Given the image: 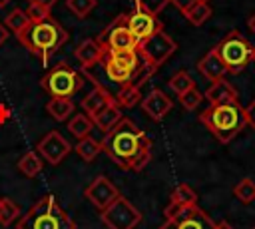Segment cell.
<instances>
[{"mask_svg": "<svg viewBox=\"0 0 255 229\" xmlns=\"http://www.w3.org/2000/svg\"><path fill=\"white\" fill-rule=\"evenodd\" d=\"M100 143L102 151L122 169L141 171L149 163L151 141L129 117H122L120 123L112 127Z\"/></svg>", "mask_w": 255, "mask_h": 229, "instance_id": "cell-1", "label": "cell"}, {"mask_svg": "<svg viewBox=\"0 0 255 229\" xmlns=\"http://www.w3.org/2000/svg\"><path fill=\"white\" fill-rule=\"evenodd\" d=\"M199 121L221 143H229L247 125V121H245V110L241 108L239 100L223 102V104H209L199 114Z\"/></svg>", "mask_w": 255, "mask_h": 229, "instance_id": "cell-2", "label": "cell"}, {"mask_svg": "<svg viewBox=\"0 0 255 229\" xmlns=\"http://www.w3.org/2000/svg\"><path fill=\"white\" fill-rule=\"evenodd\" d=\"M16 38L20 40V44H24L26 50L40 56L42 62L46 64L50 56L64 46V42L68 40V32L58 20L48 16L42 22H30V26Z\"/></svg>", "mask_w": 255, "mask_h": 229, "instance_id": "cell-3", "label": "cell"}, {"mask_svg": "<svg viewBox=\"0 0 255 229\" xmlns=\"http://www.w3.org/2000/svg\"><path fill=\"white\" fill-rule=\"evenodd\" d=\"M16 229H76V223L54 195H44L18 219Z\"/></svg>", "mask_w": 255, "mask_h": 229, "instance_id": "cell-4", "label": "cell"}, {"mask_svg": "<svg viewBox=\"0 0 255 229\" xmlns=\"http://www.w3.org/2000/svg\"><path fill=\"white\" fill-rule=\"evenodd\" d=\"M215 52L225 64L227 74H239L253 60V46L241 36L239 30L227 32L221 38V42L215 46Z\"/></svg>", "mask_w": 255, "mask_h": 229, "instance_id": "cell-5", "label": "cell"}, {"mask_svg": "<svg viewBox=\"0 0 255 229\" xmlns=\"http://www.w3.org/2000/svg\"><path fill=\"white\" fill-rule=\"evenodd\" d=\"M165 223L159 229H215L213 219L197 205L171 203L163 209Z\"/></svg>", "mask_w": 255, "mask_h": 229, "instance_id": "cell-6", "label": "cell"}, {"mask_svg": "<svg viewBox=\"0 0 255 229\" xmlns=\"http://www.w3.org/2000/svg\"><path fill=\"white\" fill-rule=\"evenodd\" d=\"M40 84L52 98H72L82 90L84 80L80 72H76L68 64H58L42 78Z\"/></svg>", "mask_w": 255, "mask_h": 229, "instance_id": "cell-7", "label": "cell"}, {"mask_svg": "<svg viewBox=\"0 0 255 229\" xmlns=\"http://www.w3.org/2000/svg\"><path fill=\"white\" fill-rule=\"evenodd\" d=\"M100 217L108 229H133L141 221V213L137 211V207L131 205L124 195H120L104 211H100Z\"/></svg>", "mask_w": 255, "mask_h": 229, "instance_id": "cell-8", "label": "cell"}, {"mask_svg": "<svg viewBox=\"0 0 255 229\" xmlns=\"http://www.w3.org/2000/svg\"><path fill=\"white\" fill-rule=\"evenodd\" d=\"M100 44L106 50L112 52H129V50H137V40L133 38V34L128 28V14H120L100 36H98Z\"/></svg>", "mask_w": 255, "mask_h": 229, "instance_id": "cell-9", "label": "cell"}, {"mask_svg": "<svg viewBox=\"0 0 255 229\" xmlns=\"http://www.w3.org/2000/svg\"><path fill=\"white\" fill-rule=\"evenodd\" d=\"M175 50H177V44H175L163 30L155 32L153 36H149V38H145L143 42L137 44V54H139L141 58H145L147 62H151L153 66H157V68H159Z\"/></svg>", "mask_w": 255, "mask_h": 229, "instance_id": "cell-10", "label": "cell"}, {"mask_svg": "<svg viewBox=\"0 0 255 229\" xmlns=\"http://www.w3.org/2000/svg\"><path fill=\"white\" fill-rule=\"evenodd\" d=\"M36 151L40 153V157L44 161H48L50 165H58L70 151H72V145L70 141L56 129L48 131L36 145Z\"/></svg>", "mask_w": 255, "mask_h": 229, "instance_id": "cell-11", "label": "cell"}, {"mask_svg": "<svg viewBox=\"0 0 255 229\" xmlns=\"http://www.w3.org/2000/svg\"><path fill=\"white\" fill-rule=\"evenodd\" d=\"M86 199L98 209V211H104L112 201H116L120 197V191L118 187L112 183V179H108L106 175H98L84 191Z\"/></svg>", "mask_w": 255, "mask_h": 229, "instance_id": "cell-12", "label": "cell"}, {"mask_svg": "<svg viewBox=\"0 0 255 229\" xmlns=\"http://www.w3.org/2000/svg\"><path fill=\"white\" fill-rule=\"evenodd\" d=\"M128 28L133 34V38L139 42H143L145 38L153 36L155 32L163 30V24L157 20V16L143 12V10H133L131 14H128Z\"/></svg>", "mask_w": 255, "mask_h": 229, "instance_id": "cell-13", "label": "cell"}, {"mask_svg": "<svg viewBox=\"0 0 255 229\" xmlns=\"http://www.w3.org/2000/svg\"><path fill=\"white\" fill-rule=\"evenodd\" d=\"M173 102L161 92V90H151L143 100H141V110L145 112V115H149L151 119L159 121L169 110H171Z\"/></svg>", "mask_w": 255, "mask_h": 229, "instance_id": "cell-14", "label": "cell"}, {"mask_svg": "<svg viewBox=\"0 0 255 229\" xmlns=\"http://www.w3.org/2000/svg\"><path fill=\"white\" fill-rule=\"evenodd\" d=\"M76 60L82 64V70L84 68H92V66H96V64H100L102 60H104V56H106V48L100 44V40L96 38H88V40H84L78 48H76Z\"/></svg>", "mask_w": 255, "mask_h": 229, "instance_id": "cell-15", "label": "cell"}, {"mask_svg": "<svg viewBox=\"0 0 255 229\" xmlns=\"http://www.w3.org/2000/svg\"><path fill=\"white\" fill-rule=\"evenodd\" d=\"M112 104H116L114 94H110L108 90H104L100 86H94V90L82 100V110L86 112V115H90L94 119L104 108H108Z\"/></svg>", "mask_w": 255, "mask_h": 229, "instance_id": "cell-16", "label": "cell"}, {"mask_svg": "<svg viewBox=\"0 0 255 229\" xmlns=\"http://www.w3.org/2000/svg\"><path fill=\"white\" fill-rule=\"evenodd\" d=\"M197 70H199L201 76L207 78L209 82L221 80V78H225V74H227V68H225V64L221 62V58H219V54L215 52V48H211V50L197 62Z\"/></svg>", "mask_w": 255, "mask_h": 229, "instance_id": "cell-17", "label": "cell"}, {"mask_svg": "<svg viewBox=\"0 0 255 229\" xmlns=\"http://www.w3.org/2000/svg\"><path fill=\"white\" fill-rule=\"evenodd\" d=\"M205 100L209 104H223V102L239 100V94L233 88V84H229L225 78H221V80L211 82V86L205 90Z\"/></svg>", "mask_w": 255, "mask_h": 229, "instance_id": "cell-18", "label": "cell"}, {"mask_svg": "<svg viewBox=\"0 0 255 229\" xmlns=\"http://www.w3.org/2000/svg\"><path fill=\"white\" fill-rule=\"evenodd\" d=\"M122 117H124V115H122L120 106H118V104H112V106L104 108V110L94 117V125H96L100 131L108 133L112 127H116V125L120 123V119H122Z\"/></svg>", "mask_w": 255, "mask_h": 229, "instance_id": "cell-19", "label": "cell"}, {"mask_svg": "<svg viewBox=\"0 0 255 229\" xmlns=\"http://www.w3.org/2000/svg\"><path fill=\"white\" fill-rule=\"evenodd\" d=\"M46 112L56 121H66L74 114V102L70 98H50L46 104Z\"/></svg>", "mask_w": 255, "mask_h": 229, "instance_id": "cell-20", "label": "cell"}, {"mask_svg": "<svg viewBox=\"0 0 255 229\" xmlns=\"http://www.w3.org/2000/svg\"><path fill=\"white\" fill-rule=\"evenodd\" d=\"M114 100L120 108H133L135 104L141 102V92H139V88H135L131 84H124L116 90Z\"/></svg>", "mask_w": 255, "mask_h": 229, "instance_id": "cell-21", "label": "cell"}, {"mask_svg": "<svg viewBox=\"0 0 255 229\" xmlns=\"http://www.w3.org/2000/svg\"><path fill=\"white\" fill-rule=\"evenodd\" d=\"M74 151L78 153V157L80 159H84V161H94L100 153H102V143L100 141H96L94 137H90V135H86V137H82V139H78V143L74 145Z\"/></svg>", "mask_w": 255, "mask_h": 229, "instance_id": "cell-22", "label": "cell"}, {"mask_svg": "<svg viewBox=\"0 0 255 229\" xmlns=\"http://www.w3.org/2000/svg\"><path fill=\"white\" fill-rule=\"evenodd\" d=\"M42 165H44V159L40 157L38 151H26L20 161H18V169L26 175V177H36L40 171H42Z\"/></svg>", "mask_w": 255, "mask_h": 229, "instance_id": "cell-23", "label": "cell"}, {"mask_svg": "<svg viewBox=\"0 0 255 229\" xmlns=\"http://www.w3.org/2000/svg\"><path fill=\"white\" fill-rule=\"evenodd\" d=\"M94 129V119L86 114H78L74 115L70 121H68V131L76 137V139H82L86 135H90V131Z\"/></svg>", "mask_w": 255, "mask_h": 229, "instance_id": "cell-24", "label": "cell"}, {"mask_svg": "<svg viewBox=\"0 0 255 229\" xmlns=\"http://www.w3.org/2000/svg\"><path fill=\"white\" fill-rule=\"evenodd\" d=\"M183 16L189 20V24L201 26V24H205V22L209 20V16H211V6H209V2H197V4H193L191 8H187V10L183 12Z\"/></svg>", "mask_w": 255, "mask_h": 229, "instance_id": "cell-25", "label": "cell"}, {"mask_svg": "<svg viewBox=\"0 0 255 229\" xmlns=\"http://www.w3.org/2000/svg\"><path fill=\"white\" fill-rule=\"evenodd\" d=\"M4 24H6V28L12 32V34H22L28 26H30V20H28V16H26V12L24 10H20V8H16V10H12L6 18H4Z\"/></svg>", "mask_w": 255, "mask_h": 229, "instance_id": "cell-26", "label": "cell"}, {"mask_svg": "<svg viewBox=\"0 0 255 229\" xmlns=\"http://www.w3.org/2000/svg\"><path fill=\"white\" fill-rule=\"evenodd\" d=\"M18 215H20V207L10 197H0V225L2 227L12 225Z\"/></svg>", "mask_w": 255, "mask_h": 229, "instance_id": "cell-27", "label": "cell"}, {"mask_svg": "<svg viewBox=\"0 0 255 229\" xmlns=\"http://www.w3.org/2000/svg\"><path fill=\"white\" fill-rule=\"evenodd\" d=\"M141 58V56H139ZM157 70V66H153L151 62H147L145 58H141L139 60V66H137V70L133 72V76H131V80H129V84L131 86H135V88H141L151 76H153V72Z\"/></svg>", "mask_w": 255, "mask_h": 229, "instance_id": "cell-28", "label": "cell"}, {"mask_svg": "<svg viewBox=\"0 0 255 229\" xmlns=\"http://www.w3.org/2000/svg\"><path fill=\"white\" fill-rule=\"evenodd\" d=\"M171 203H177V205H197V193L187 183H179L171 191Z\"/></svg>", "mask_w": 255, "mask_h": 229, "instance_id": "cell-29", "label": "cell"}, {"mask_svg": "<svg viewBox=\"0 0 255 229\" xmlns=\"http://www.w3.org/2000/svg\"><path fill=\"white\" fill-rule=\"evenodd\" d=\"M233 195L241 201V203H253L255 201V181L249 177H243L235 187H233Z\"/></svg>", "mask_w": 255, "mask_h": 229, "instance_id": "cell-30", "label": "cell"}, {"mask_svg": "<svg viewBox=\"0 0 255 229\" xmlns=\"http://www.w3.org/2000/svg\"><path fill=\"white\" fill-rule=\"evenodd\" d=\"M169 88H171L177 96H181L183 92L195 88V82H193V78H191L187 72L181 70V72H177L175 76H171V80H169Z\"/></svg>", "mask_w": 255, "mask_h": 229, "instance_id": "cell-31", "label": "cell"}, {"mask_svg": "<svg viewBox=\"0 0 255 229\" xmlns=\"http://www.w3.org/2000/svg\"><path fill=\"white\" fill-rule=\"evenodd\" d=\"M96 0H66V6L78 16V18H86L94 8H96Z\"/></svg>", "mask_w": 255, "mask_h": 229, "instance_id": "cell-32", "label": "cell"}, {"mask_svg": "<svg viewBox=\"0 0 255 229\" xmlns=\"http://www.w3.org/2000/svg\"><path fill=\"white\" fill-rule=\"evenodd\" d=\"M167 4H169V0H133L135 10H143V12H149L153 16H157Z\"/></svg>", "mask_w": 255, "mask_h": 229, "instance_id": "cell-33", "label": "cell"}, {"mask_svg": "<svg viewBox=\"0 0 255 229\" xmlns=\"http://www.w3.org/2000/svg\"><path fill=\"white\" fill-rule=\"evenodd\" d=\"M179 102H181V106L185 108V110H195L201 102H203V94L197 90V88H191V90H187V92H183L181 96H179Z\"/></svg>", "mask_w": 255, "mask_h": 229, "instance_id": "cell-34", "label": "cell"}, {"mask_svg": "<svg viewBox=\"0 0 255 229\" xmlns=\"http://www.w3.org/2000/svg\"><path fill=\"white\" fill-rule=\"evenodd\" d=\"M24 12H26L30 22H42V20H46L50 16V8H44L40 4H28V8Z\"/></svg>", "mask_w": 255, "mask_h": 229, "instance_id": "cell-35", "label": "cell"}, {"mask_svg": "<svg viewBox=\"0 0 255 229\" xmlns=\"http://www.w3.org/2000/svg\"><path fill=\"white\" fill-rule=\"evenodd\" d=\"M197 2H209V0H169V4H173L177 10H181V14H183L187 8H191L193 4H197Z\"/></svg>", "mask_w": 255, "mask_h": 229, "instance_id": "cell-36", "label": "cell"}, {"mask_svg": "<svg viewBox=\"0 0 255 229\" xmlns=\"http://www.w3.org/2000/svg\"><path fill=\"white\" fill-rule=\"evenodd\" d=\"M243 110H245V121H247V125L255 127V100L247 108H243Z\"/></svg>", "mask_w": 255, "mask_h": 229, "instance_id": "cell-37", "label": "cell"}, {"mask_svg": "<svg viewBox=\"0 0 255 229\" xmlns=\"http://www.w3.org/2000/svg\"><path fill=\"white\" fill-rule=\"evenodd\" d=\"M56 2H58V0H28V4H40V6H44V8H52Z\"/></svg>", "mask_w": 255, "mask_h": 229, "instance_id": "cell-38", "label": "cell"}, {"mask_svg": "<svg viewBox=\"0 0 255 229\" xmlns=\"http://www.w3.org/2000/svg\"><path fill=\"white\" fill-rule=\"evenodd\" d=\"M6 38H8V30H6L4 24H0V46L6 42Z\"/></svg>", "mask_w": 255, "mask_h": 229, "instance_id": "cell-39", "label": "cell"}, {"mask_svg": "<svg viewBox=\"0 0 255 229\" xmlns=\"http://www.w3.org/2000/svg\"><path fill=\"white\" fill-rule=\"evenodd\" d=\"M215 229H233L227 221H219V223H215Z\"/></svg>", "mask_w": 255, "mask_h": 229, "instance_id": "cell-40", "label": "cell"}, {"mask_svg": "<svg viewBox=\"0 0 255 229\" xmlns=\"http://www.w3.org/2000/svg\"><path fill=\"white\" fill-rule=\"evenodd\" d=\"M249 28H251V30H253V34H255V14L249 18Z\"/></svg>", "mask_w": 255, "mask_h": 229, "instance_id": "cell-41", "label": "cell"}, {"mask_svg": "<svg viewBox=\"0 0 255 229\" xmlns=\"http://www.w3.org/2000/svg\"><path fill=\"white\" fill-rule=\"evenodd\" d=\"M8 2H10V0H0V8H4V6L8 4Z\"/></svg>", "mask_w": 255, "mask_h": 229, "instance_id": "cell-42", "label": "cell"}, {"mask_svg": "<svg viewBox=\"0 0 255 229\" xmlns=\"http://www.w3.org/2000/svg\"><path fill=\"white\" fill-rule=\"evenodd\" d=\"M251 62H255V48H253V60Z\"/></svg>", "mask_w": 255, "mask_h": 229, "instance_id": "cell-43", "label": "cell"}, {"mask_svg": "<svg viewBox=\"0 0 255 229\" xmlns=\"http://www.w3.org/2000/svg\"><path fill=\"white\" fill-rule=\"evenodd\" d=\"M253 229H255V227H253Z\"/></svg>", "mask_w": 255, "mask_h": 229, "instance_id": "cell-44", "label": "cell"}]
</instances>
